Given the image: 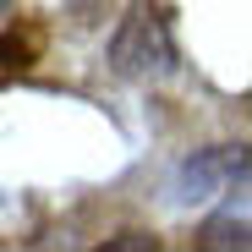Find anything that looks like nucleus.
I'll return each mask as SVG.
<instances>
[{
  "mask_svg": "<svg viewBox=\"0 0 252 252\" xmlns=\"http://www.w3.org/2000/svg\"><path fill=\"white\" fill-rule=\"evenodd\" d=\"M104 55H110L115 77H126V82H164V77H176V66H181L176 33H170V22H164L159 6H132L115 22Z\"/></svg>",
  "mask_w": 252,
  "mask_h": 252,
  "instance_id": "obj_1",
  "label": "nucleus"
},
{
  "mask_svg": "<svg viewBox=\"0 0 252 252\" xmlns=\"http://www.w3.org/2000/svg\"><path fill=\"white\" fill-rule=\"evenodd\" d=\"M6 17H11V0H0V22H6Z\"/></svg>",
  "mask_w": 252,
  "mask_h": 252,
  "instance_id": "obj_5",
  "label": "nucleus"
},
{
  "mask_svg": "<svg viewBox=\"0 0 252 252\" xmlns=\"http://www.w3.org/2000/svg\"><path fill=\"white\" fill-rule=\"evenodd\" d=\"M220 208L203 220L197 247L203 252H247L252 247V208H247V187H230L225 197H214Z\"/></svg>",
  "mask_w": 252,
  "mask_h": 252,
  "instance_id": "obj_3",
  "label": "nucleus"
},
{
  "mask_svg": "<svg viewBox=\"0 0 252 252\" xmlns=\"http://www.w3.org/2000/svg\"><path fill=\"white\" fill-rule=\"evenodd\" d=\"M230 187H247V143H208V148H192L164 192H170V208H208L214 197H225Z\"/></svg>",
  "mask_w": 252,
  "mask_h": 252,
  "instance_id": "obj_2",
  "label": "nucleus"
},
{
  "mask_svg": "<svg viewBox=\"0 0 252 252\" xmlns=\"http://www.w3.org/2000/svg\"><path fill=\"white\" fill-rule=\"evenodd\" d=\"M104 247H154V236H143V230H126V236H110Z\"/></svg>",
  "mask_w": 252,
  "mask_h": 252,
  "instance_id": "obj_4",
  "label": "nucleus"
}]
</instances>
